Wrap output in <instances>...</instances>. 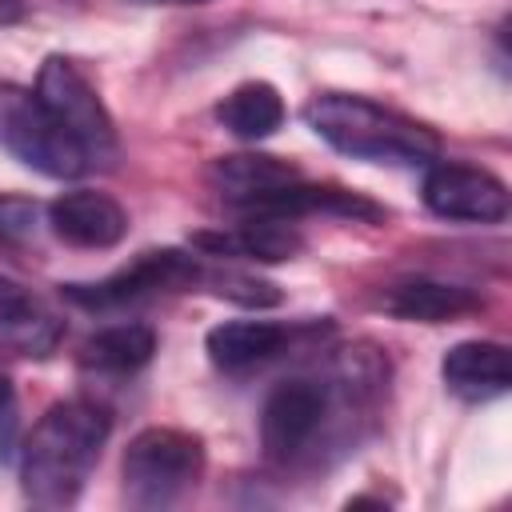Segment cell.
<instances>
[{
  "label": "cell",
  "mask_w": 512,
  "mask_h": 512,
  "mask_svg": "<svg viewBox=\"0 0 512 512\" xmlns=\"http://www.w3.org/2000/svg\"><path fill=\"white\" fill-rule=\"evenodd\" d=\"M444 388L464 404H488L500 400L512 384L508 348L500 340H460L440 360Z\"/></svg>",
  "instance_id": "8fae6325"
},
{
  "label": "cell",
  "mask_w": 512,
  "mask_h": 512,
  "mask_svg": "<svg viewBox=\"0 0 512 512\" xmlns=\"http://www.w3.org/2000/svg\"><path fill=\"white\" fill-rule=\"evenodd\" d=\"M140 4H208V0H140Z\"/></svg>",
  "instance_id": "44dd1931"
},
{
  "label": "cell",
  "mask_w": 512,
  "mask_h": 512,
  "mask_svg": "<svg viewBox=\"0 0 512 512\" xmlns=\"http://www.w3.org/2000/svg\"><path fill=\"white\" fill-rule=\"evenodd\" d=\"M200 272H204L200 256H188L180 248H148L136 260H128L124 268H116L112 276L92 280V284H64L60 292L76 308L108 312V308H124V304H136V300H148L160 292L200 288Z\"/></svg>",
  "instance_id": "8992f818"
},
{
  "label": "cell",
  "mask_w": 512,
  "mask_h": 512,
  "mask_svg": "<svg viewBox=\"0 0 512 512\" xmlns=\"http://www.w3.org/2000/svg\"><path fill=\"white\" fill-rule=\"evenodd\" d=\"M60 340H64V320L40 296H32V288L0 272V352L40 360L52 356Z\"/></svg>",
  "instance_id": "9c48e42d"
},
{
  "label": "cell",
  "mask_w": 512,
  "mask_h": 512,
  "mask_svg": "<svg viewBox=\"0 0 512 512\" xmlns=\"http://www.w3.org/2000/svg\"><path fill=\"white\" fill-rule=\"evenodd\" d=\"M48 228L72 248H116L128 236V212L120 200L96 188L60 192L48 204Z\"/></svg>",
  "instance_id": "ba28073f"
},
{
  "label": "cell",
  "mask_w": 512,
  "mask_h": 512,
  "mask_svg": "<svg viewBox=\"0 0 512 512\" xmlns=\"http://www.w3.org/2000/svg\"><path fill=\"white\" fill-rule=\"evenodd\" d=\"M156 356V332L148 324H112L80 344V368L100 376H132Z\"/></svg>",
  "instance_id": "9a60e30c"
},
{
  "label": "cell",
  "mask_w": 512,
  "mask_h": 512,
  "mask_svg": "<svg viewBox=\"0 0 512 512\" xmlns=\"http://www.w3.org/2000/svg\"><path fill=\"white\" fill-rule=\"evenodd\" d=\"M192 248H200L204 256L216 260H292L304 252V236L292 228V220L280 216H244V224L236 228H220V232H196Z\"/></svg>",
  "instance_id": "7c38bea8"
},
{
  "label": "cell",
  "mask_w": 512,
  "mask_h": 512,
  "mask_svg": "<svg viewBox=\"0 0 512 512\" xmlns=\"http://www.w3.org/2000/svg\"><path fill=\"white\" fill-rule=\"evenodd\" d=\"M292 180H300V168L280 156H268V152H236V156H220L208 164L212 192L236 212H244L248 204H256L260 196H268Z\"/></svg>",
  "instance_id": "4fadbf2b"
},
{
  "label": "cell",
  "mask_w": 512,
  "mask_h": 512,
  "mask_svg": "<svg viewBox=\"0 0 512 512\" xmlns=\"http://www.w3.org/2000/svg\"><path fill=\"white\" fill-rule=\"evenodd\" d=\"M216 120L240 140H264L284 124V100L268 80H248L216 104Z\"/></svg>",
  "instance_id": "2e32d148"
},
{
  "label": "cell",
  "mask_w": 512,
  "mask_h": 512,
  "mask_svg": "<svg viewBox=\"0 0 512 512\" xmlns=\"http://www.w3.org/2000/svg\"><path fill=\"white\" fill-rule=\"evenodd\" d=\"M200 288L220 296V300H232V304H244V308H272L284 300V292L272 284V280H260L252 272H240V268H212L204 264L200 272Z\"/></svg>",
  "instance_id": "e0dca14e"
},
{
  "label": "cell",
  "mask_w": 512,
  "mask_h": 512,
  "mask_svg": "<svg viewBox=\"0 0 512 512\" xmlns=\"http://www.w3.org/2000/svg\"><path fill=\"white\" fill-rule=\"evenodd\" d=\"M24 16H28L24 0H0V24H20Z\"/></svg>",
  "instance_id": "d6986e66"
},
{
  "label": "cell",
  "mask_w": 512,
  "mask_h": 512,
  "mask_svg": "<svg viewBox=\"0 0 512 512\" xmlns=\"http://www.w3.org/2000/svg\"><path fill=\"white\" fill-rule=\"evenodd\" d=\"M40 224V204L28 196L0 192V244H20L36 232Z\"/></svg>",
  "instance_id": "ac0fdd59"
},
{
  "label": "cell",
  "mask_w": 512,
  "mask_h": 512,
  "mask_svg": "<svg viewBox=\"0 0 512 512\" xmlns=\"http://www.w3.org/2000/svg\"><path fill=\"white\" fill-rule=\"evenodd\" d=\"M124 500L140 512L172 508L204 476V440L184 428H140L124 448Z\"/></svg>",
  "instance_id": "3957f363"
},
{
  "label": "cell",
  "mask_w": 512,
  "mask_h": 512,
  "mask_svg": "<svg viewBox=\"0 0 512 512\" xmlns=\"http://www.w3.org/2000/svg\"><path fill=\"white\" fill-rule=\"evenodd\" d=\"M8 408H12V380L8 372H0V416H8Z\"/></svg>",
  "instance_id": "ffe728a7"
},
{
  "label": "cell",
  "mask_w": 512,
  "mask_h": 512,
  "mask_svg": "<svg viewBox=\"0 0 512 512\" xmlns=\"http://www.w3.org/2000/svg\"><path fill=\"white\" fill-rule=\"evenodd\" d=\"M112 436V412L100 400L72 396L52 404L20 456V484L36 508H68L84 492L100 448Z\"/></svg>",
  "instance_id": "6da1fadb"
},
{
  "label": "cell",
  "mask_w": 512,
  "mask_h": 512,
  "mask_svg": "<svg viewBox=\"0 0 512 512\" xmlns=\"http://www.w3.org/2000/svg\"><path fill=\"white\" fill-rule=\"evenodd\" d=\"M304 120L324 144L364 164L428 168L440 156V136L428 124L356 92H316Z\"/></svg>",
  "instance_id": "7a4b0ae2"
},
{
  "label": "cell",
  "mask_w": 512,
  "mask_h": 512,
  "mask_svg": "<svg viewBox=\"0 0 512 512\" xmlns=\"http://www.w3.org/2000/svg\"><path fill=\"white\" fill-rule=\"evenodd\" d=\"M484 300L472 288L460 284H444V280H428V276H412V280H396L380 292V308L396 320H416V324H444L456 316L476 312Z\"/></svg>",
  "instance_id": "5bb4252c"
},
{
  "label": "cell",
  "mask_w": 512,
  "mask_h": 512,
  "mask_svg": "<svg viewBox=\"0 0 512 512\" xmlns=\"http://www.w3.org/2000/svg\"><path fill=\"white\" fill-rule=\"evenodd\" d=\"M316 332V324H284V320H224L208 328L204 348L216 368L224 372H244L256 368L280 352H288L300 336Z\"/></svg>",
  "instance_id": "30bf717a"
},
{
  "label": "cell",
  "mask_w": 512,
  "mask_h": 512,
  "mask_svg": "<svg viewBox=\"0 0 512 512\" xmlns=\"http://www.w3.org/2000/svg\"><path fill=\"white\" fill-rule=\"evenodd\" d=\"M0 148L24 168L52 180H76L92 168L88 152L56 124L36 88L8 80L0 84Z\"/></svg>",
  "instance_id": "277c9868"
},
{
  "label": "cell",
  "mask_w": 512,
  "mask_h": 512,
  "mask_svg": "<svg viewBox=\"0 0 512 512\" xmlns=\"http://www.w3.org/2000/svg\"><path fill=\"white\" fill-rule=\"evenodd\" d=\"M428 212L456 224H500L508 216V188L500 176L456 164V160H432L420 188Z\"/></svg>",
  "instance_id": "52a82bcc"
},
{
  "label": "cell",
  "mask_w": 512,
  "mask_h": 512,
  "mask_svg": "<svg viewBox=\"0 0 512 512\" xmlns=\"http://www.w3.org/2000/svg\"><path fill=\"white\" fill-rule=\"evenodd\" d=\"M36 96L56 116V124L88 152L92 164H108L116 156V124H112L100 92L92 88V80L68 56H48L40 64Z\"/></svg>",
  "instance_id": "5b68a950"
}]
</instances>
